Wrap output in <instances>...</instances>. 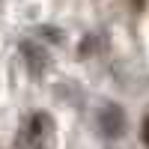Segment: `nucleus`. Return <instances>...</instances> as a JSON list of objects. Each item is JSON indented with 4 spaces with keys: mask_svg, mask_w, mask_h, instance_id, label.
I'll return each instance as SVG.
<instances>
[{
    "mask_svg": "<svg viewBox=\"0 0 149 149\" xmlns=\"http://www.w3.org/2000/svg\"><path fill=\"white\" fill-rule=\"evenodd\" d=\"M98 125H102V131L107 137H119V134L125 131V113H122V107L107 104L102 110V116H98Z\"/></svg>",
    "mask_w": 149,
    "mask_h": 149,
    "instance_id": "nucleus-1",
    "label": "nucleus"
},
{
    "mask_svg": "<svg viewBox=\"0 0 149 149\" xmlns=\"http://www.w3.org/2000/svg\"><path fill=\"white\" fill-rule=\"evenodd\" d=\"M143 143L149 146V113H146V119H143Z\"/></svg>",
    "mask_w": 149,
    "mask_h": 149,
    "instance_id": "nucleus-2",
    "label": "nucleus"
},
{
    "mask_svg": "<svg viewBox=\"0 0 149 149\" xmlns=\"http://www.w3.org/2000/svg\"><path fill=\"white\" fill-rule=\"evenodd\" d=\"M131 6H134V9H137V12H140V9L146 6V0H131Z\"/></svg>",
    "mask_w": 149,
    "mask_h": 149,
    "instance_id": "nucleus-3",
    "label": "nucleus"
}]
</instances>
